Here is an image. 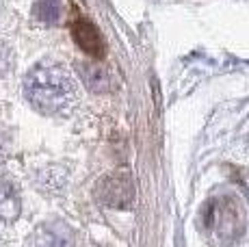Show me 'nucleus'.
I'll return each instance as SVG.
<instances>
[{"instance_id":"obj_1","label":"nucleus","mask_w":249,"mask_h":247,"mask_svg":"<svg viewBox=\"0 0 249 247\" xmlns=\"http://www.w3.org/2000/svg\"><path fill=\"white\" fill-rule=\"evenodd\" d=\"M28 102L44 115H61L74 104L76 85L61 65L41 63L28 72L24 80Z\"/></svg>"},{"instance_id":"obj_2","label":"nucleus","mask_w":249,"mask_h":247,"mask_svg":"<svg viewBox=\"0 0 249 247\" xmlns=\"http://www.w3.org/2000/svg\"><path fill=\"white\" fill-rule=\"evenodd\" d=\"M204 226L206 230H210L217 239H234L243 228V215L238 211V206L230 197L213 199L208 202L204 215Z\"/></svg>"},{"instance_id":"obj_3","label":"nucleus","mask_w":249,"mask_h":247,"mask_svg":"<svg viewBox=\"0 0 249 247\" xmlns=\"http://www.w3.org/2000/svg\"><path fill=\"white\" fill-rule=\"evenodd\" d=\"M95 197L111 208H128L135 199V187L128 172L107 174L95 187Z\"/></svg>"},{"instance_id":"obj_4","label":"nucleus","mask_w":249,"mask_h":247,"mask_svg":"<svg viewBox=\"0 0 249 247\" xmlns=\"http://www.w3.org/2000/svg\"><path fill=\"white\" fill-rule=\"evenodd\" d=\"M71 37L78 44V48L87 52L89 56H93V59H102L104 56V41L100 37L98 28L91 24L89 20H83V18L76 20L71 24Z\"/></svg>"},{"instance_id":"obj_5","label":"nucleus","mask_w":249,"mask_h":247,"mask_svg":"<svg viewBox=\"0 0 249 247\" xmlns=\"http://www.w3.org/2000/svg\"><path fill=\"white\" fill-rule=\"evenodd\" d=\"M20 211H22V204L13 184L7 182V180H0V221L18 219Z\"/></svg>"},{"instance_id":"obj_6","label":"nucleus","mask_w":249,"mask_h":247,"mask_svg":"<svg viewBox=\"0 0 249 247\" xmlns=\"http://www.w3.org/2000/svg\"><path fill=\"white\" fill-rule=\"evenodd\" d=\"M78 72L83 76L85 85L89 89H93V91H102V89L108 87V76L98 63H83L78 68Z\"/></svg>"},{"instance_id":"obj_7","label":"nucleus","mask_w":249,"mask_h":247,"mask_svg":"<svg viewBox=\"0 0 249 247\" xmlns=\"http://www.w3.org/2000/svg\"><path fill=\"white\" fill-rule=\"evenodd\" d=\"M35 16L46 24H54L61 16V2L59 0H39L35 4Z\"/></svg>"},{"instance_id":"obj_8","label":"nucleus","mask_w":249,"mask_h":247,"mask_svg":"<svg viewBox=\"0 0 249 247\" xmlns=\"http://www.w3.org/2000/svg\"><path fill=\"white\" fill-rule=\"evenodd\" d=\"M46 247H70V241L61 234H46Z\"/></svg>"}]
</instances>
